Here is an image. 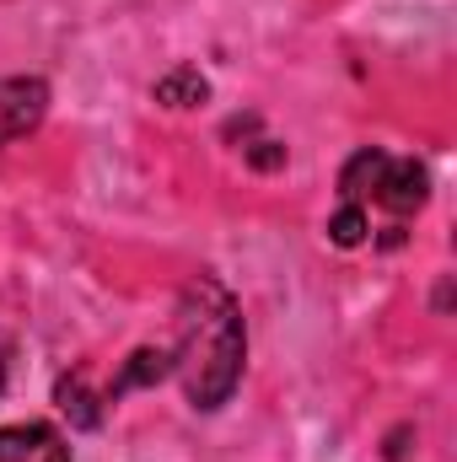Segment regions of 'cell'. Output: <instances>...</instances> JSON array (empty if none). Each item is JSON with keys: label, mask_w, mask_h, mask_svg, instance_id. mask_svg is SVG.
<instances>
[{"label": "cell", "mask_w": 457, "mask_h": 462, "mask_svg": "<svg viewBox=\"0 0 457 462\" xmlns=\"http://www.w3.org/2000/svg\"><path fill=\"white\" fill-rule=\"evenodd\" d=\"M54 398H60V409L70 414V425H81V430H98L103 409H98V398H92V387H87V376H81V371H76V376H60Z\"/></svg>", "instance_id": "cell-6"}, {"label": "cell", "mask_w": 457, "mask_h": 462, "mask_svg": "<svg viewBox=\"0 0 457 462\" xmlns=\"http://www.w3.org/2000/svg\"><path fill=\"white\" fill-rule=\"evenodd\" d=\"M0 462H70V447L54 425H0Z\"/></svg>", "instance_id": "cell-4"}, {"label": "cell", "mask_w": 457, "mask_h": 462, "mask_svg": "<svg viewBox=\"0 0 457 462\" xmlns=\"http://www.w3.org/2000/svg\"><path fill=\"white\" fill-rule=\"evenodd\" d=\"M340 205H360L366 216L371 205H382L393 226L404 231V216L425 205V167L409 156H387V151H355L340 172Z\"/></svg>", "instance_id": "cell-2"}, {"label": "cell", "mask_w": 457, "mask_h": 462, "mask_svg": "<svg viewBox=\"0 0 457 462\" xmlns=\"http://www.w3.org/2000/svg\"><path fill=\"white\" fill-rule=\"evenodd\" d=\"M0 393H5V339H0Z\"/></svg>", "instance_id": "cell-10"}, {"label": "cell", "mask_w": 457, "mask_h": 462, "mask_svg": "<svg viewBox=\"0 0 457 462\" xmlns=\"http://www.w3.org/2000/svg\"><path fill=\"white\" fill-rule=\"evenodd\" d=\"M205 97H210V81L194 65H178L156 81V103H167V108H200Z\"/></svg>", "instance_id": "cell-5"}, {"label": "cell", "mask_w": 457, "mask_h": 462, "mask_svg": "<svg viewBox=\"0 0 457 462\" xmlns=\"http://www.w3.org/2000/svg\"><path fill=\"white\" fill-rule=\"evenodd\" d=\"M366 231H371V216H366L360 205H340V210H334V221H329V236H334L340 247H360V242H366Z\"/></svg>", "instance_id": "cell-8"}, {"label": "cell", "mask_w": 457, "mask_h": 462, "mask_svg": "<svg viewBox=\"0 0 457 462\" xmlns=\"http://www.w3.org/2000/svg\"><path fill=\"white\" fill-rule=\"evenodd\" d=\"M247 162L269 172V167H280V162H285V145H280V140H253V145H247Z\"/></svg>", "instance_id": "cell-9"}, {"label": "cell", "mask_w": 457, "mask_h": 462, "mask_svg": "<svg viewBox=\"0 0 457 462\" xmlns=\"http://www.w3.org/2000/svg\"><path fill=\"white\" fill-rule=\"evenodd\" d=\"M167 371H173V349H135L129 365H124V376L114 382V398L124 387H135V382H162Z\"/></svg>", "instance_id": "cell-7"}, {"label": "cell", "mask_w": 457, "mask_h": 462, "mask_svg": "<svg viewBox=\"0 0 457 462\" xmlns=\"http://www.w3.org/2000/svg\"><path fill=\"white\" fill-rule=\"evenodd\" d=\"M242 355H247V334H242V312L231 301L221 280L200 274L183 285L178 301V345H173V371L183 376V393L194 409H221L242 376Z\"/></svg>", "instance_id": "cell-1"}, {"label": "cell", "mask_w": 457, "mask_h": 462, "mask_svg": "<svg viewBox=\"0 0 457 462\" xmlns=\"http://www.w3.org/2000/svg\"><path fill=\"white\" fill-rule=\"evenodd\" d=\"M49 114V87L38 76H5L0 81V145L33 134Z\"/></svg>", "instance_id": "cell-3"}]
</instances>
